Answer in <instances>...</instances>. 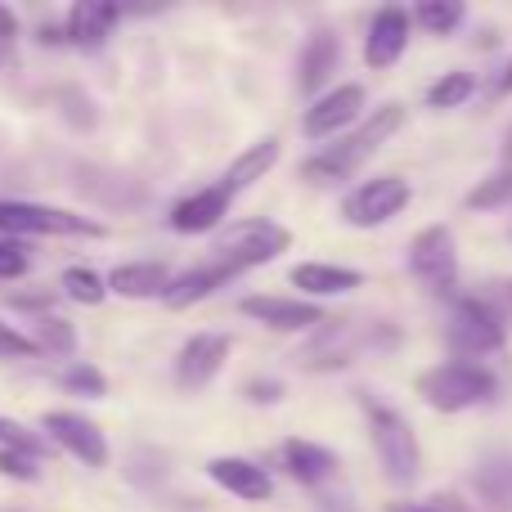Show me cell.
Returning a JSON list of instances; mask_svg holds the SVG:
<instances>
[{"label": "cell", "mask_w": 512, "mask_h": 512, "mask_svg": "<svg viewBox=\"0 0 512 512\" xmlns=\"http://www.w3.org/2000/svg\"><path fill=\"white\" fill-rule=\"evenodd\" d=\"M405 126V104H382L378 113H369L351 135H342L337 144H324L319 153H310L301 162V180L310 185H337V180H351L391 135Z\"/></svg>", "instance_id": "6da1fadb"}, {"label": "cell", "mask_w": 512, "mask_h": 512, "mask_svg": "<svg viewBox=\"0 0 512 512\" xmlns=\"http://www.w3.org/2000/svg\"><path fill=\"white\" fill-rule=\"evenodd\" d=\"M400 333L391 324H364V319H324L306 346L297 351V369L306 373H333L369 351H391Z\"/></svg>", "instance_id": "7a4b0ae2"}, {"label": "cell", "mask_w": 512, "mask_h": 512, "mask_svg": "<svg viewBox=\"0 0 512 512\" xmlns=\"http://www.w3.org/2000/svg\"><path fill=\"white\" fill-rule=\"evenodd\" d=\"M360 409H364L373 454H378L387 481H396V486H414L418 472H423V450H418V436H414V427H409V418L400 414V409L373 400L369 391H360Z\"/></svg>", "instance_id": "3957f363"}, {"label": "cell", "mask_w": 512, "mask_h": 512, "mask_svg": "<svg viewBox=\"0 0 512 512\" xmlns=\"http://www.w3.org/2000/svg\"><path fill=\"white\" fill-rule=\"evenodd\" d=\"M414 387L436 414H463V409L490 405L499 396V378L481 360H445L436 369L418 373Z\"/></svg>", "instance_id": "277c9868"}, {"label": "cell", "mask_w": 512, "mask_h": 512, "mask_svg": "<svg viewBox=\"0 0 512 512\" xmlns=\"http://www.w3.org/2000/svg\"><path fill=\"white\" fill-rule=\"evenodd\" d=\"M445 342L454 346V360H481L508 346V315L490 297H454Z\"/></svg>", "instance_id": "5b68a950"}, {"label": "cell", "mask_w": 512, "mask_h": 512, "mask_svg": "<svg viewBox=\"0 0 512 512\" xmlns=\"http://www.w3.org/2000/svg\"><path fill=\"white\" fill-rule=\"evenodd\" d=\"M409 270L432 297H454L459 292V248H454L450 225H427L409 243Z\"/></svg>", "instance_id": "8992f818"}, {"label": "cell", "mask_w": 512, "mask_h": 512, "mask_svg": "<svg viewBox=\"0 0 512 512\" xmlns=\"http://www.w3.org/2000/svg\"><path fill=\"white\" fill-rule=\"evenodd\" d=\"M292 248V230L279 221H261V216H252V221H234L221 230V239H216V256L221 261H234V265H265L274 261V256H283Z\"/></svg>", "instance_id": "52a82bcc"}, {"label": "cell", "mask_w": 512, "mask_h": 512, "mask_svg": "<svg viewBox=\"0 0 512 512\" xmlns=\"http://www.w3.org/2000/svg\"><path fill=\"white\" fill-rule=\"evenodd\" d=\"M0 234L18 239V234H77V239H104V225L77 212H59V207L41 203H9L0 198Z\"/></svg>", "instance_id": "ba28073f"}, {"label": "cell", "mask_w": 512, "mask_h": 512, "mask_svg": "<svg viewBox=\"0 0 512 512\" xmlns=\"http://www.w3.org/2000/svg\"><path fill=\"white\" fill-rule=\"evenodd\" d=\"M409 207V180L405 176H373L364 185H355L342 203V221L373 230V225H387L391 216H400Z\"/></svg>", "instance_id": "9c48e42d"}, {"label": "cell", "mask_w": 512, "mask_h": 512, "mask_svg": "<svg viewBox=\"0 0 512 512\" xmlns=\"http://www.w3.org/2000/svg\"><path fill=\"white\" fill-rule=\"evenodd\" d=\"M230 333H194L176 355V382L180 391H203L230 360Z\"/></svg>", "instance_id": "30bf717a"}, {"label": "cell", "mask_w": 512, "mask_h": 512, "mask_svg": "<svg viewBox=\"0 0 512 512\" xmlns=\"http://www.w3.org/2000/svg\"><path fill=\"white\" fill-rule=\"evenodd\" d=\"M41 427L72 454V459L86 463V468H108V441H104V432H99L86 414H72V409H50V414L41 418Z\"/></svg>", "instance_id": "8fae6325"}, {"label": "cell", "mask_w": 512, "mask_h": 512, "mask_svg": "<svg viewBox=\"0 0 512 512\" xmlns=\"http://www.w3.org/2000/svg\"><path fill=\"white\" fill-rule=\"evenodd\" d=\"M360 108H364V86H360V81L333 86L328 95H319L315 104L306 108V117H301V131H306L310 140H328V135L346 131V126L360 117Z\"/></svg>", "instance_id": "7c38bea8"}, {"label": "cell", "mask_w": 512, "mask_h": 512, "mask_svg": "<svg viewBox=\"0 0 512 512\" xmlns=\"http://www.w3.org/2000/svg\"><path fill=\"white\" fill-rule=\"evenodd\" d=\"M239 310L248 319H256V324L279 328V333H297V328H319L324 324L319 301H301V297H243Z\"/></svg>", "instance_id": "4fadbf2b"}, {"label": "cell", "mask_w": 512, "mask_h": 512, "mask_svg": "<svg viewBox=\"0 0 512 512\" xmlns=\"http://www.w3.org/2000/svg\"><path fill=\"white\" fill-rule=\"evenodd\" d=\"M409 27H414V14H405L400 5H387L373 14L369 23V36H364V63L369 68H391V63L405 54L409 45Z\"/></svg>", "instance_id": "5bb4252c"}, {"label": "cell", "mask_w": 512, "mask_h": 512, "mask_svg": "<svg viewBox=\"0 0 512 512\" xmlns=\"http://www.w3.org/2000/svg\"><path fill=\"white\" fill-rule=\"evenodd\" d=\"M243 274V265H234V261H207V265H194V270H185V274H176V283L167 288V306L171 310H189V306H198V301H207L212 292H221L225 283H234Z\"/></svg>", "instance_id": "9a60e30c"}, {"label": "cell", "mask_w": 512, "mask_h": 512, "mask_svg": "<svg viewBox=\"0 0 512 512\" xmlns=\"http://www.w3.org/2000/svg\"><path fill=\"white\" fill-rule=\"evenodd\" d=\"M207 477L221 490H230L234 499H243V504H265V499L274 495L270 472L256 468L252 459H234V454H221V459L207 463Z\"/></svg>", "instance_id": "2e32d148"}, {"label": "cell", "mask_w": 512, "mask_h": 512, "mask_svg": "<svg viewBox=\"0 0 512 512\" xmlns=\"http://www.w3.org/2000/svg\"><path fill=\"white\" fill-rule=\"evenodd\" d=\"M230 189L225 185H207L198 189V194L180 198L176 207H171V230L176 234H207L216 230V225L225 221V212H230Z\"/></svg>", "instance_id": "e0dca14e"}, {"label": "cell", "mask_w": 512, "mask_h": 512, "mask_svg": "<svg viewBox=\"0 0 512 512\" xmlns=\"http://www.w3.org/2000/svg\"><path fill=\"white\" fill-rule=\"evenodd\" d=\"M283 468L310 490H328V481H337V454L328 445H315V441H283Z\"/></svg>", "instance_id": "ac0fdd59"}, {"label": "cell", "mask_w": 512, "mask_h": 512, "mask_svg": "<svg viewBox=\"0 0 512 512\" xmlns=\"http://www.w3.org/2000/svg\"><path fill=\"white\" fill-rule=\"evenodd\" d=\"M176 283V274L162 261H126L108 274V292L126 301H149V297H167V288Z\"/></svg>", "instance_id": "d6986e66"}, {"label": "cell", "mask_w": 512, "mask_h": 512, "mask_svg": "<svg viewBox=\"0 0 512 512\" xmlns=\"http://www.w3.org/2000/svg\"><path fill=\"white\" fill-rule=\"evenodd\" d=\"M337 54H342V41H337L333 27L310 32V41L301 45V59H297V86L306 90V95L310 90H319L337 72Z\"/></svg>", "instance_id": "ffe728a7"}, {"label": "cell", "mask_w": 512, "mask_h": 512, "mask_svg": "<svg viewBox=\"0 0 512 512\" xmlns=\"http://www.w3.org/2000/svg\"><path fill=\"white\" fill-rule=\"evenodd\" d=\"M292 283L310 297H342V292L360 288L364 274L360 270H346V265H328V261H306L292 270Z\"/></svg>", "instance_id": "44dd1931"}, {"label": "cell", "mask_w": 512, "mask_h": 512, "mask_svg": "<svg viewBox=\"0 0 512 512\" xmlns=\"http://www.w3.org/2000/svg\"><path fill=\"white\" fill-rule=\"evenodd\" d=\"M279 153H283V144H279V135H265V140H256V144H248V149L239 153V158L230 162V171H225V180L221 185L230 189V194H239V189H248V185H256V180L265 176V171L279 162Z\"/></svg>", "instance_id": "7402d4cb"}, {"label": "cell", "mask_w": 512, "mask_h": 512, "mask_svg": "<svg viewBox=\"0 0 512 512\" xmlns=\"http://www.w3.org/2000/svg\"><path fill=\"white\" fill-rule=\"evenodd\" d=\"M122 18V9L117 5H99V0H81V5L68 9V18H63V36L77 45H95L104 41L108 32H113V23Z\"/></svg>", "instance_id": "603a6c76"}, {"label": "cell", "mask_w": 512, "mask_h": 512, "mask_svg": "<svg viewBox=\"0 0 512 512\" xmlns=\"http://www.w3.org/2000/svg\"><path fill=\"white\" fill-rule=\"evenodd\" d=\"M32 342L41 346V355H54V360H72L77 355V328L59 315H36L32 319Z\"/></svg>", "instance_id": "cb8c5ba5"}, {"label": "cell", "mask_w": 512, "mask_h": 512, "mask_svg": "<svg viewBox=\"0 0 512 512\" xmlns=\"http://www.w3.org/2000/svg\"><path fill=\"white\" fill-rule=\"evenodd\" d=\"M477 486L495 508H512V454H495V459L477 472Z\"/></svg>", "instance_id": "d4e9b609"}, {"label": "cell", "mask_w": 512, "mask_h": 512, "mask_svg": "<svg viewBox=\"0 0 512 512\" xmlns=\"http://www.w3.org/2000/svg\"><path fill=\"white\" fill-rule=\"evenodd\" d=\"M414 23L432 36H450L454 27L463 23V5L459 0H423V5L414 9Z\"/></svg>", "instance_id": "484cf974"}, {"label": "cell", "mask_w": 512, "mask_h": 512, "mask_svg": "<svg viewBox=\"0 0 512 512\" xmlns=\"http://www.w3.org/2000/svg\"><path fill=\"white\" fill-rule=\"evenodd\" d=\"M463 203H468L472 212H490V207L512 203V167L495 171V176H486V180H477V185L468 189V198H463Z\"/></svg>", "instance_id": "4316f807"}, {"label": "cell", "mask_w": 512, "mask_h": 512, "mask_svg": "<svg viewBox=\"0 0 512 512\" xmlns=\"http://www.w3.org/2000/svg\"><path fill=\"white\" fill-rule=\"evenodd\" d=\"M472 90H477V77L472 72H445V77L432 81V90H427V104L432 108H459L472 99Z\"/></svg>", "instance_id": "83f0119b"}, {"label": "cell", "mask_w": 512, "mask_h": 512, "mask_svg": "<svg viewBox=\"0 0 512 512\" xmlns=\"http://www.w3.org/2000/svg\"><path fill=\"white\" fill-rule=\"evenodd\" d=\"M104 292H108V279H99L86 265H68V270H63V297L81 301V306H99Z\"/></svg>", "instance_id": "f1b7e54d"}, {"label": "cell", "mask_w": 512, "mask_h": 512, "mask_svg": "<svg viewBox=\"0 0 512 512\" xmlns=\"http://www.w3.org/2000/svg\"><path fill=\"white\" fill-rule=\"evenodd\" d=\"M0 450H23V454H36V459H41L45 441L36 432H27L23 423H14V418L0 414Z\"/></svg>", "instance_id": "f546056e"}, {"label": "cell", "mask_w": 512, "mask_h": 512, "mask_svg": "<svg viewBox=\"0 0 512 512\" xmlns=\"http://www.w3.org/2000/svg\"><path fill=\"white\" fill-rule=\"evenodd\" d=\"M63 387L68 391H81V396H104L108 391V378L99 369H90V364H72L68 373H63Z\"/></svg>", "instance_id": "4dcf8cb0"}, {"label": "cell", "mask_w": 512, "mask_h": 512, "mask_svg": "<svg viewBox=\"0 0 512 512\" xmlns=\"http://www.w3.org/2000/svg\"><path fill=\"white\" fill-rule=\"evenodd\" d=\"M0 477H9V481H41V468H36V454H23V450H0Z\"/></svg>", "instance_id": "1f68e13d"}, {"label": "cell", "mask_w": 512, "mask_h": 512, "mask_svg": "<svg viewBox=\"0 0 512 512\" xmlns=\"http://www.w3.org/2000/svg\"><path fill=\"white\" fill-rule=\"evenodd\" d=\"M27 243H18V239H5L0 234V279H18V274H27Z\"/></svg>", "instance_id": "d6a6232c"}, {"label": "cell", "mask_w": 512, "mask_h": 512, "mask_svg": "<svg viewBox=\"0 0 512 512\" xmlns=\"http://www.w3.org/2000/svg\"><path fill=\"white\" fill-rule=\"evenodd\" d=\"M0 355H14V360H23V355H41V346H36L27 333H18L14 324H5V319H0Z\"/></svg>", "instance_id": "836d02e7"}, {"label": "cell", "mask_w": 512, "mask_h": 512, "mask_svg": "<svg viewBox=\"0 0 512 512\" xmlns=\"http://www.w3.org/2000/svg\"><path fill=\"white\" fill-rule=\"evenodd\" d=\"M243 396H248L252 405H279V400H283V382L279 378H248V382H243Z\"/></svg>", "instance_id": "e575fe53"}, {"label": "cell", "mask_w": 512, "mask_h": 512, "mask_svg": "<svg viewBox=\"0 0 512 512\" xmlns=\"http://www.w3.org/2000/svg\"><path fill=\"white\" fill-rule=\"evenodd\" d=\"M315 495H319V508L324 512H360L355 499H346V495H328V490H315Z\"/></svg>", "instance_id": "d590c367"}, {"label": "cell", "mask_w": 512, "mask_h": 512, "mask_svg": "<svg viewBox=\"0 0 512 512\" xmlns=\"http://www.w3.org/2000/svg\"><path fill=\"white\" fill-rule=\"evenodd\" d=\"M432 504L441 508V512H477V508H472V504H468V499H463V495H454V490H445V495H436Z\"/></svg>", "instance_id": "8d00e7d4"}, {"label": "cell", "mask_w": 512, "mask_h": 512, "mask_svg": "<svg viewBox=\"0 0 512 512\" xmlns=\"http://www.w3.org/2000/svg\"><path fill=\"white\" fill-rule=\"evenodd\" d=\"M14 36H18V18H14V9L0 5V41H14Z\"/></svg>", "instance_id": "74e56055"}, {"label": "cell", "mask_w": 512, "mask_h": 512, "mask_svg": "<svg viewBox=\"0 0 512 512\" xmlns=\"http://www.w3.org/2000/svg\"><path fill=\"white\" fill-rule=\"evenodd\" d=\"M495 95H499V99L512 95V59H508V68L499 72V81H495Z\"/></svg>", "instance_id": "f35d334b"}, {"label": "cell", "mask_w": 512, "mask_h": 512, "mask_svg": "<svg viewBox=\"0 0 512 512\" xmlns=\"http://www.w3.org/2000/svg\"><path fill=\"white\" fill-rule=\"evenodd\" d=\"M387 512H441L436 504H387Z\"/></svg>", "instance_id": "ab89813d"}, {"label": "cell", "mask_w": 512, "mask_h": 512, "mask_svg": "<svg viewBox=\"0 0 512 512\" xmlns=\"http://www.w3.org/2000/svg\"><path fill=\"white\" fill-rule=\"evenodd\" d=\"M499 301H504V310H512V279L499 283Z\"/></svg>", "instance_id": "60d3db41"}, {"label": "cell", "mask_w": 512, "mask_h": 512, "mask_svg": "<svg viewBox=\"0 0 512 512\" xmlns=\"http://www.w3.org/2000/svg\"><path fill=\"white\" fill-rule=\"evenodd\" d=\"M504 162L512 167V126H508V135H504Z\"/></svg>", "instance_id": "b9f144b4"}]
</instances>
